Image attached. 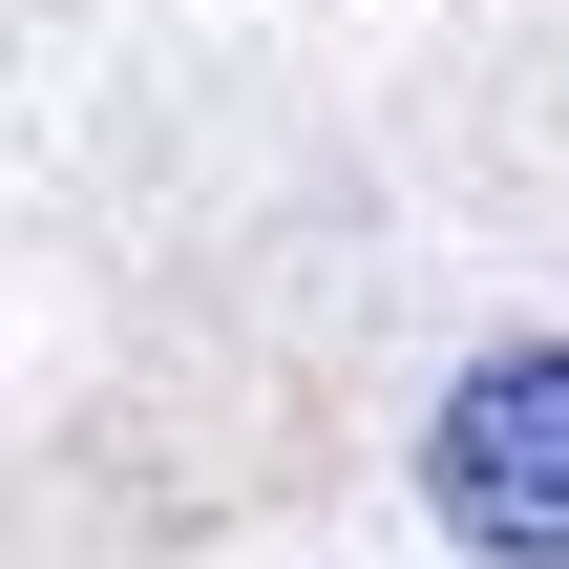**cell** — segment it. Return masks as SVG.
Here are the masks:
<instances>
[{"mask_svg":"<svg viewBox=\"0 0 569 569\" xmlns=\"http://www.w3.org/2000/svg\"><path fill=\"white\" fill-rule=\"evenodd\" d=\"M422 528L486 569H569V338H507L422 401Z\"/></svg>","mask_w":569,"mask_h":569,"instance_id":"obj_1","label":"cell"}]
</instances>
